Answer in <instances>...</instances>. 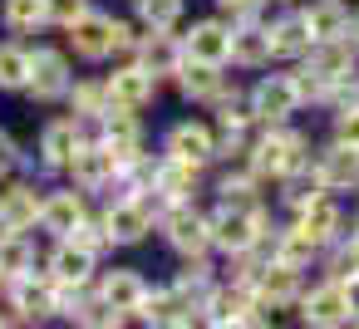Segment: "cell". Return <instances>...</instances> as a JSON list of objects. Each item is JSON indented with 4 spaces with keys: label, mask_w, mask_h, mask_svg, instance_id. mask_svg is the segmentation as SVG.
I'll return each mask as SVG.
<instances>
[{
    "label": "cell",
    "mask_w": 359,
    "mask_h": 329,
    "mask_svg": "<svg viewBox=\"0 0 359 329\" xmlns=\"http://www.w3.org/2000/svg\"><path fill=\"white\" fill-rule=\"evenodd\" d=\"M212 241L226 251V255H246L256 241H261V211L256 206H222L212 216Z\"/></svg>",
    "instance_id": "cell-1"
},
{
    "label": "cell",
    "mask_w": 359,
    "mask_h": 329,
    "mask_svg": "<svg viewBox=\"0 0 359 329\" xmlns=\"http://www.w3.org/2000/svg\"><path fill=\"white\" fill-rule=\"evenodd\" d=\"M69 40H74V50L84 55V59H104V55H114V50H123L128 45V25H118V20H109V15H79L74 25H69Z\"/></svg>",
    "instance_id": "cell-2"
},
{
    "label": "cell",
    "mask_w": 359,
    "mask_h": 329,
    "mask_svg": "<svg viewBox=\"0 0 359 329\" xmlns=\"http://www.w3.org/2000/svg\"><path fill=\"white\" fill-rule=\"evenodd\" d=\"M163 231H168L172 251H182V255H192V260H197V255H202V251L212 246V221H202V216H197L192 206H182V202H177V206L168 211Z\"/></svg>",
    "instance_id": "cell-3"
},
{
    "label": "cell",
    "mask_w": 359,
    "mask_h": 329,
    "mask_svg": "<svg viewBox=\"0 0 359 329\" xmlns=\"http://www.w3.org/2000/svg\"><path fill=\"white\" fill-rule=\"evenodd\" d=\"M305 162V138L300 133H271L256 143V172H271V177H285Z\"/></svg>",
    "instance_id": "cell-4"
},
{
    "label": "cell",
    "mask_w": 359,
    "mask_h": 329,
    "mask_svg": "<svg viewBox=\"0 0 359 329\" xmlns=\"http://www.w3.org/2000/svg\"><path fill=\"white\" fill-rule=\"evenodd\" d=\"M295 104H300V89H295L290 74H271V79H261L256 94H251V113H261L266 123H280L285 113H295Z\"/></svg>",
    "instance_id": "cell-5"
},
{
    "label": "cell",
    "mask_w": 359,
    "mask_h": 329,
    "mask_svg": "<svg viewBox=\"0 0 359 329\" xmlns=\"http://www.w3.org/2000/svg\"><path fill=\"white\" fill-rule=\"evenodd\" d=\"M69 167H74V182L94 192V187L114 182V172H118L123 162H118V153H114L109 143H89V148L79 143V148H74V158H69Z\"/></svg>",
    "instance_id": "cell-6"
},
{
    "label": "cell",
    "mask_w": 359,
    "mask_h": 329,
    "mask_svg": "<svg viewBox=\"0 0 359 329\" xmlns=\"http://www.w3.org/2000/svg\"><path fill=\"white\" fill-rule=\"evenodd\" d=\"M65 89H69V64H65V55L40 50V55L30 59V94H35L40 104H50V99H60Z\"/></svg>",
    "instance_id": "cell-7"
},
{
    "label": "cell",
    "mask_w": 359,
    "mask_h": 329,
    "mask_svg": "<svg viewBox=\"0 0 359 329\" xmlns=\"http://www.w3.org/2000/svg\"><path fill=\"white\" fill-rule=\"evenodd\" d=\"M187 59L226 64V59H231V30H226V25H217V20L192 25V35H187Z\"/></svg>",
    "instance_id": "cell-8"
},
{
    "label": "cell",
    "mask_w": 359,
    "mask_h": 329,
    "mask_svg": "<svg viewBox=\"0 0 359 329\" xmlns=\"http://www.w3.org/2000/svg\"><path fill=\"white\" fill-rule=\"evenodd\" d=\"M310 69L325 79V84H349L354 79V50L344 40H320L315 55H310Z\"/></svg>",
    "instance_id": "cell-9"
},
{
    "label": "cell",
    "mask_w": 359,
    "mask_h": 329,
    "mask_svg": "<svg viewBox=\"0 0 359 329\" xmlns=\"http://www.w3.org/2000/svg\"><path fill=\"white\" fill-rule=\"evenodd\" d=\"M153 99V74L143 69V64H133V69H118L114 79H109V104L114 108H143Z\"/></svg>",
    "instance_id": "cell-10"
},
{
    "label": "cell",
    "mask_w": 359,
    "mask_h": 329,
    "mask_svg": "<svg viewBox=\"0 0 359 329\" xmlns=\"http://www.w3.org/2000/svg\"><path fill=\"white\" fill-rule=\"evenodd\" d=\"M104 236L118 241V246H133L148 236V206L143 202H118L109 216H104Z\"/></svg>",
    "instance_id": "cell-11"
},
{
    "label": "cell",
    "mask_w": 359,
    "mask_h": 329,
    "mask_svg": "<svg viewBox=\"0 0 359 329\" xmlns=\"http://www.w3.org/2000/svg\"><path fill=\"white\" fill-rule=\"evenodd\" d=\"M168 153L182 158V162H192V167H202V162L217 153V143H212V133H207L202 123H177V128L168 133Z\"/></svg>",
    "instance_id": "cell-12"
},
{
    "label": "cell",
    "mask_w": 359,
    "mask_h": 329,
    "mask_svg": "<svg viewBox=\"0 0 359 329\" xmlns=\"http://www.w3.org/2000/svg\"><path fill=\"white\" fill-rule=\"evenodd\" d=\"M94 255H99V251H89V246H79V241H69V236H65V246H60V251H55V260H50L55 285H84V280H89V270H94Z\"/></svg>",
    "instance_id": "cell-13"
},
{
    "label": "cell",
    "mask_w": 359,
    "mask_h": 329,
    "mask_svg": "<svg viewBox=\"0 0 359 329\" xmlns=\"http://www.w3.org/2000/svg\"><path fill=\"white\" fill-rule=\"evenodd\" d=\"M143 319L153 324H192V290H158L143 300Z\"/></svg>",
    "instance_id": "cell-14"
},
{
    "label": "cell",
    "mask_w": 359,
    "mask_h": 329,
    "mask_svg": "<svg viewBox=\"0 0 359 329\" xmlns=\"http://www.w3.org/2000/svg\"><path fill=\"white\" fill-rule=\"evenodd\" d=\"M320 177H325V187H359V148L354 143H339V148H330L325 158H320Z\"/></svg>",
    "instance_id": "cell-15"
},
{
    "label": "cell",
    "mask_w": 359,
    "mask_h": 329,
    "mask_svg": "<svg viewBox=\"0 0 359 329\" xmlns=\"http://www.w3.org/2000/svg\"><path fill=\"white\" fill-rule=\"evenodd\" d=\"M310 324H344V319H354L349 314V300H344V285H325V290H315L310 300H305V309H300Z\"/></svg>",
    "instance_id": "cell-16"
},
{
    "label": "cell",
    "mask_w": 359,
    "mask_h": 329,
    "mask_svg": "<svg viewBox=\"0 0 359 329\" xmlns=\"http://www.w3.org/2000/svg\"><path fill=\"white\" fill-rule=\"evenodd\" d=\"M40 211H45V206L35 202V187H11L6 197H0V226H6V231H25V226H35Z\"/></svg>",
    "instance_id": "cell-17"
},
{
    "label": "cell",
    "mask_w": 359,
    "mask_h": 329,
    "mask_svg": "<svg viewBox=\"0 0 359 329\" xmlns=\"http://www.w3.org/2000/svg\"><path fill=\"white\" fill-rule=\"evenodd\" d=\"M40 221H45V231L69 236V231L84 221V202H79V192H55V197L45 202V211H40Z\"/></svg>",
    "instance_id": "cell-18"
},
{
    "label": "cell",
    "mask_w": 359,
    "mask_h": 329,
    "mask_svg": "<svg viewBox=\"0 0 359 329\" xmlns=\"http://www.w3.org/2000/svg\"><path fill=\"white\" fill-rule=\"evenodd\" d=\"M15 309L25 319H40V314L60 309V290L55 285H35L30 275H15Z\"/></svg>",
    "instance_id": "cell-19"
},
{
    "label": "cell",
    "mask_w": 359,
    "mask_h": 329,
    "mask_svg": "<svg viewBox=\"0 0 359 329\" xmlns=\"http://www.w3.org/2000/svg\"><path fill=\"white\" fill-rule=\"evenodd\" d=\"M104 300L114 304V309H143V300H148V285L133 275V270H114L109 280H104Z\"/></svg>",
    "instance_id": "cell-20"
},
{
    "label": "cell",
    "mask_w": 359,
    "mask_h": 329,
    "mask_svg": "<svg viewBox=\"0 0 359 329\" xmlns=\"http://www.w3.org/2000/svg\"><path fill=\"white\" fill-rule=\"evenodd\" d=\"M74 148H79V128H74V118H65V123H50V128H45L40 153H45V162H50V167H69Z\"/></svg>",
    "instance_id": "cell-21"
},
{
    "label": "cell",
    "mask_w": 359,
    "mask_h": 329,
    "mask_svg": "<svg viewBox=\"0 0 359 329\" xmlns=\"http://www.w3.org/2000/svg\"><path fill=\"white\" fill-rule=\"evenodd\" d=\"M305 30H310V40L320 45V40H339V35L349 30V20H344V10L334 6V0H320V6L305 10Z\"/></svg>",
    "instance_id": "cell-22"
},
{
    "label": "cell",
    "mask_w": 359,
    "mask_h": 329,
    "mask_svg": "<svg viewBox=\"0 0 359 329\" xmlns=\"http://www.w3.org/2000/svg\"><path fill=\"white\" fill-rule=\"evenodd\" d=\"M104 143H109V148L118 153V162H123V167H128V162L138 158V123L128 118V108H118V113H114V118L104 123Z\"/></svg>",
    "instance_id": "cell-23"
},
{
    "label": "cell",
    "mask_w": 359,
    "mask_h": 329,
    "mask_svg": "<svg viewBox=\"0 0 359 329\" xmlns=\"http://www.w3.org/2000/svg\"><path fill=\"white\" fill-rule=\"evenodd\" d=\"M0 270L6 275H30L35 270V246L20 231H0Z\"/></svg>",
    "instance_id": "cell-24"
},
{
    "label": "cell",
    "mask_w": 359,
    "mask_h": 329,
    "mask_svg": "<svg viewBox=\"0 0 359 329\" xmlns=\"http://www.w3.org/2000/svg\"><path fill=\"white\" fill-rule=\"evenodd\" d=\"M177 84H182V94H187V99H212V94L222 89V79H217V64H207V59H192V64H182V69H177Z\"/></svg>",
    "instance_id": "cell-25"
},
{
    "label": "cell",
    "mask_w": 359,
    "mask_h": 329,
    "mask_svg": "<svg viewBox=\"0 0 359 329\" xmlns=\"http://www.w3.org/2000/svg\"><path fill=\"white\" fill-rule=\"evenodd\" d=\"M315 40H310V30H305V15H290V20H280L276 30H271V55H305Z\"/></svg>",
    "instance_id": "cell-26"
},
{
    "label": "cell",
    "mask_w": 359,
    "mask_h": 329,
    "mask_svg": "<svg viewBox=\"0 0 359 329\" xmlns=\"http://www.w3.org/2000/svg\"><path fill=\"white\" fill-rule=\"evenodd\" d=\"M231 59L236 64H266L271 59V30H236L231 35Z\"/></svg>",
    "instance_id": "cell-27"
},
{
    "label": "cell",
    "mask_w": 359,
    "mask_h": 329,
    "mask_svg": "<svg viewBox=\"0 0 359 329\" xmlns=\"http://www.w3.org/2000/svg\"><path fill=\"white\" fill-rule=\"evenodd\" d=\"M300 231H310L315 241H334L339 236V206H330L325 197H315L305 206V216H300Z\"/></svg>",
    "instance_id": "cell-28"
},
{
    "label": "cell",
    "mask_w": 359,
    "mask_h": 329,
    "mask_svg": "<svg viewBox=\"0 0 359 329\" xmlns=\"http://www.w3.org/2000/svg\"><path fill=\"white\" fill-rule=\"evenodd\" d=\"M192 177H197V167L182 162V158H172L168 167H158V182H153V187H158L168 202H182V197L192 192Z\"/></svg>",
    "instance_id": "cell-29"
},
{
    "label": "cell",
    "mask_w": 359,
    "mask_h": 329,
    "mask_svg": "<svg viewBox=\"0 0 359 329\" xmlns=\"http://www.w3.org/2000/svg\"><path fill=\"white\" fill-rule=\"evenodd\" d=\"M143 69L158 79V74H177V50H172V40L163 35V30H153V40L143 45Z\"/></svg>",
    "instance_id": "cell-30"
},
{
    "label": "cell",
    "mask_w": 359,
    "mask_h": 329,
    "mask_svg": "<svg viewBox=\"0 0 359 329\" xmlns=\"http://www.w3.org/2000/svg\"><path fill=\"white\" fill-rule=\"evenodd\" d=\"M290 295H295V265H285V260L266 265V275H261V300H271V304H285Z\"/></svg>",
    "instance_id": "cell-31"
},
{
    "label": "cell",
    "mask_w": 359,
    "mask_h": 329,
    "mask_svg": "<svg viewBox=\"0 0 359 329\" xmlns=\"http://www.w3.org/2000/svg\"><path fill=\"white\" fill-rule=\"evenodd\" d=\"M320 187H325L320 167H315V172H300V167H295V172H285V202H290V206H300V211L320 197Z\"/></svg>",
    "instance_id": "cell-32"
},
{
    "label": "cell",
    "mask_w": 359,
    "mask_h": 329,
    "mask_svg": "<svg viewBox=\"0 0 359 329\" xmlns=\"http://www.w3.org/2000/svg\"><path fill=\"white\" fill-rule=\"evenodd\" d=\"M315 246H320V241H315L310 231H300V226H295V231H285V236H280V246H276V260H285V265H295V270H300V265L315 255Z\"/></svg>",
    "instance_id": "cell-33"
},
{
    "label": "cell",
    "mask_w": 359,
    "mask_h": 329,
    "mask_svg": "<svg viewBox=\"0 0 359 329\" xmlns=\"http://www.w3.org/2000/svg\"><path fill=\"white\" fill-rule=\"evenodd\" d=\"M50 10H45V0H6V25L11 30H35L45 25Z\"/></svg>",
    "instance_id": "cell-34"
},
{
    "label": "cell",
    "mask_w": 359,
    "mask_h": 329,
    "mask_svg": "<svg viewBox=\"0 0 359 329\" xmlns=\"http://www.w3.org/2000/svg\"><path fill=\"white\" fill-rule=\"evenodd\" d=\"M30 84V55L25 50H0V89H25Z\"/></svg>",
    "instance_id": "cell-35"
},
{
    "label": "cell",
    "mask_w": 359,
    "mask_h": 329,
    "mask_svg": "<svg viewBox=\"0 0 359 329\" xmlns=\"http://www.w3.org/2000/svg\"><path fill=\"white\" fill-rule=\"evenodd\" d=\"M138 15H143V25L168 30V25L182 15V0H138Z\"/></svg>",
    "instance_id": "cell-36"
},
{
    "label": "cell",
    "mask_w": 359,
    "mask_h": 329,
    "mask_svg": "<svg viewBox=\"0 0 359 329\" xmlns=\"http://www.w3.org/2000/svg\"><path fill=\"white\" fill-rule=\"evenodd\" d=\"M104 99H109V89H94V84H84V89H74V108H79L84 118H99V113H114V108H104Z\"/></svg>",
    "instance_id": "cell-37"
},
{
    "label": "cell",
    "mask_w": 359,
    "mask_h": 329,
    "mask_svg": "<svg viewBox=\"0 0 359 329\" xmlns=\"http://www.w3.org/2000/svg\"><path fill=\"white\" fill-rule=\"evenodd\" d=\"M45 10H50L55 25H74L84 15V0H45Z\"/></svg>",
    "instance_id": "cell-38"
},
{
    "label": "cell",
    "mask_w": 359,
    "mask_h": 329,
    "mask_svg": "<svg viewBox=\"0 0 359 329\" xmlns=\"http://www.w3.org/2000/svg\"><path fill=\"white\" fill-rule=\"evenodd\" d=\"M222 197H226L231 206H246V197H251V177H226V182H222Z\"/></svg>",
    "instance_id": "cell-39"
},
{
    "label": "cell",
    "mask_w": 359,
    "mask_h": 329,
    "mask_svg": "<svg viewBox=\"0 0 359 329\" xmlns=\"http://www.w3.org/2000/svg\"><path fill=\"white\" fill-rule=\"evenodd\" d=\"M334 128H339V143H354L359 148V108H344Z\"/></svg>",
    "instance_id": "cell-40"
},
{
    "label": "cell",
    "mask_w": 359,
    "mask_h": 329,
    "mask_svg": "<svg viewBox=\"0 0 359 329\" xmlns=\"http://www.w3.org/2000/svg\"><path fill=\"white\" fill-rule=\"evenodd\" d=\"M15 167V143H11V133L0 128V172H11Z\"/></svg>",
    "instance_id": "cell-41"
},
{
    "label": "cell",
    "mask_w": 359,
    "mask_h": 329,
    "mask_svg": "<svg viewBox=\"0 0 359 329\" xmlns=\"http://www.w3.org/2000/svg\"><path fill=\"white\" fill-rule=\"evenodd\" d=\"M344 300H349V314L359 319V270H354V275L344 280Z\"/></svg>",
    "instance_id": "cell-42"
},
{
    "label": "cell",
    "mask_w": 359,
    "mask_h": 329,
    "mask_svg": "<svg viewBox=\"0 0 359 329\" xmlns=\"http://www.w3.org/2000/svg\"><path fill=\"white\" fill-rule=\"evenodd\" d=\"M256 6L261 0H222V10H231V15H256Z\"/></svg>",
    "instance_id": "cell-43"
},
{
    "label": "cell",
    "mask_w": 359,
    "mask_h": 329,
    "mask_svg": "<svg viewBox=\"0 0 359 329\" xmlns=\"http://www.w3.org/2000/svg\"><path fill=\"white\" fill-rule=\"evenodd\" d=\"M0 285H6V270H0Z\"/></svg>",
    "instance_id": "cell-44"
},
{
    "label": "cell",
    "mask_w": 359,
    "mask_h": 329,
    "mask_svg": "<svg viewBox=\"0 0 359 329\" xmlns=\"http://www.w3.org/2000/svg\"><path fill=\"white\" fill-rule=\"evenodd\" d=\"M354 35H359V20H354Z\"/></svg>",
    "instance_id": "cell-45"
}]
</instances>
